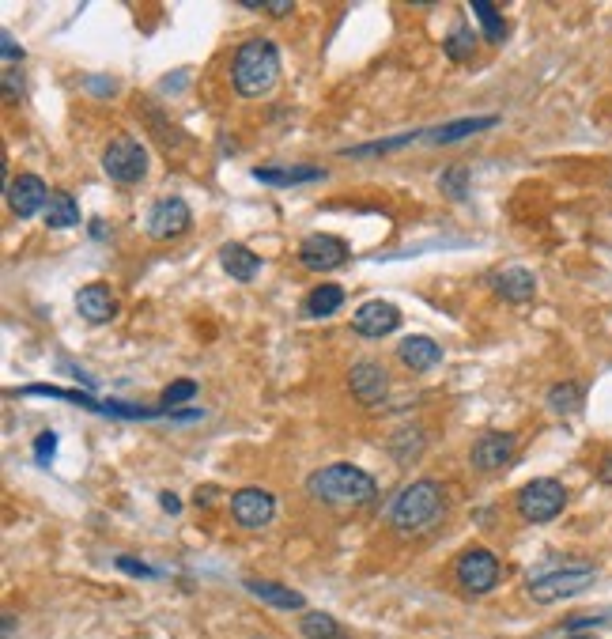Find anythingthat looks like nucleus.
Returning <instances> with one entry per match:
<instances>
[{
    "label": "nucleus",
    "mask_w": 612,
    "mask_h": 639,
    "mask_svg": "<svg viewBox=\"0 0 612 639\" xmlns=\"http://www.w3.org/2000/svg\"><path fill=\"white\" fill-rule=\"evenodd\" d=\"M280 80V50L272 38H250L242 42L231 61V84L242 99H261L269 95Z\"/></svg>",
    "instance_id": "obj_1"
},
{
    "label": "nucleus",
    "mask_w": 612,
    "mask_h": 639,
    "mask_svg": "<svg viewBox=\"0 0 612 639\" xmlns=\"http://www.w3.org/2000/svg\"><path fill=\"white\" fill-rule=\"evenodd\" d=\"M306 492L318 503H329V507H356V503L374 500L378 484H374L371 473H363L359 466L337 462V466H325L318 473H310Z\"/></svg>",
    "instance_id": "obj_2"
},
{
    "label": "nucleus",
    "mask_w": 612,
    "mask_h": 639,
    "mask_svg": "<svg viewBox=\"0 0 612 639\" xmlns=\"http://www.w3.org/2000/svg\"><path fill=\"white\" fill-rule=\"evenodd\" d=\"M442 511H446V492H442V484L412 481L405 492L393 500L390 522H393V530H401V534H420V530H427L431 522H439Z\"/></svg>",
    "instance_id": "obj_3"
},
{
    "label": "nucleus",
    "mask_w": 612,
    "mask_h": 639,
    "mask_svg": "<svg viewBox=\"0 0 612 639\" xmlns=\"http://www.w3.org/2000/svg\"><path fill=\"white\" fill-rule=\"evenodd\" d=\"M594 579H597V568L590 560H567L563 568L548 571V575H537V579L529 583V598L541 605L560 602V598H571L578 590L594 587Z\"/></svg>",
    "instance_id": "obj_4"
},
{
    "label": "nucleus",
    "mask_w": 612,
    "mask_h": 639,
    "mask_svg": "<svg viewBox=\"0 0 612 639\" xmlns=\"http://www.w3.org/2000/svg\"><path fill=\"white\" fill-rule=\"evenodd\" d=\"M514 507L526 522H552L567 507V488L556 477H537L518 492Z\"/></svg>",
    "instance_id": "obj_5"
},
{
    "label": "nucleus",
    "mask_w": 612,
    "mask_h": 639,
    "mask_svg": "<svg viewBox=\"0 0 612 639\" xmlns=\"http://www.w3.org/2000/svg\"><path fill=\"white\" fill-rule=\"evenodd\" d=\"M102 171L118 186H136L148 174V148L133 137L110 140L106 152H102Z\"/></svg>",
    "instance_id": "obj_6"
},
{
    "label": "nucleus",
    "mask_w": 612,
    "mask_h": 639,
    "mask_svg": "<svg viewBox=\"0 0 612 639\" xmlns=\"http://www.w3.org/2000/svg\"><path fill=\"white\" fill-rule=\"evenodd\" d=\"M458 583L465 594H488L499 583V560L488 549H469L458 556Z\"/></svg>",
    "instance_id": "obj_7"
},
{
    "label": "nucleus",
    "mask_w": 612,
    "mask_h": 639,
    "mask_svg": "<svg viewBox=\"0 0 612 639\" xmlns=\"http://www.w3.org/2000/svg\"><path fill=\"white\" fill-rule=\"evenodd\" d=\"M189 205L182 197H163V201H155L152 212H148V235L155 242H167V239H178V235H186L189 231Z\"/></svg>",
    "instance_id": "obj_8"
},
{
    "label": "nucleus",
    "mask_w": 612,
    "mask_h": 639,
    "mask_svg": "<svg viewBox=\"0 0 612 639\" xmlns=\"http://www.w3.org/2000/svg\"><path fill=\"white\" fill-rule=\"evenodd\" d=\"M231 515H235L238 526L261 530V526H269L272 515H276V500H272V492H265V488H238L235 496H231Z\"/></svg>",
    "instance_id": "obj_9"
},
{
    "label": "nucleus",
    "mask_w": 612,
    "mask_h": 639,
    "mask_svg": "<svg viewBox=\"0 0 612 639\" xmlns=\"http://www.w3.org/2000/svg\"><path fill=\"white\" fill-rule=\"evenodd\" d=\"M299 261L310 273H329V269H340L348 261V242H340L337 235H310L299 246Z\"/></svg>",
    "instance_id": "obj_10"
},
{
    "label": "nucleus",
    "mask_w": 612,
    "mask_h": 639,
    "mask_svg": "<svg viewBox=\"0 0 612 639\" xmlns=\"http://www.w3.org/2000/svg\"><path fill=\"white\" fill-rule=\"evenodd\" d=\"M53 193L46 190V182L38 178V174H19V178H12V186H8V208L16 212L19 220H31V216H38L42 208L50 205Z\"/></svg>",
    "instance_id": "obj_11"
},
{
    "label": "nucleus",
    "mask_w": 612,
    "mask_h": 639,
    "mask_svg": "<svg viewBox=\"0 0 612 639\" xmlns=\"http://www.w3.org/2000/svg\"><path fill=\"white\" fill-rule=\"evenodd\" d=\"M397 326H401V311H397L393 303H386V299H371V303H363V307L352 314V329H356L359 337H371V341L390 337Z\"/></svg>",
    "instance_id": "obj_12"
},
{
    "label": "nucleus",
    "mask_w": 612,
    "mask_h": 639,
    "mask_svg": "<svg viewBox=\"0 0 612 639\" xmlns=\"http://www.w3.org/2000/svg\"><path fill=\"white\" fill-rule=\"evenodd\" d=\"M514 450H518V439L510 432H488L484 439H476L473 443V466L484 469V473L503 469L510 458H514Z\"/></svg>",
    "instance_id": "obj_13"
},
{
    "label": "nucleus",
    "mask_w": 612,
    "mask_h": 639,
    "mask_svg": "<svg viewBox=\"0 0 612 639\" xmlns=\"http://www.w3.org/2000/svg\"><path fill=\"white\" fill-rule=\"evenodd\" d=\"M348 382H352V394H356L363 405H378V401L386 398V390H390V375H386V367H378V363H356Z\"/></svg>",
    "instance_id": "obj_14"
},
{
    "label": "nucleus",
    "mask_w": 612,
    "mask_h": 639,
    "mask_svg": "<svg viewBox=\"0 0 612 639\" xmlns=\"http://www.w3.org/2000/svg\"><path fill=\"white\" fill-rule=\"evenodd\" d=\"M76 311H80L84 322L102 326V322H110V318L118 314V299H114V292H110L106 284H87V288H80V295H76Z\"/></svg>",
    "instance_id": "obj_15"
},
{
    "label": "nucleus",
    "mask_w": 612,
    "mask_h": 639,
    "mask_svg": "<svg viewBox=\"0 0 612 639\" xmlns=\"http://www.w3.org/2000/svg\"><path fill=\"white\" fill-rule=\"evenodd\" d=\"M397 360L405 363L408 371L424 375L431 367H439L442 348H439V341H431V337H405V341L397 345Z\"/></svg>",
    "instance_id": "obj_16"
},
{
    "label": "nucleus",
    "mask_w": 612,
    "mask_h": 639,
    "mask_svg": "<svg viewBox=\"0 0 612 639\" xmlns=\"http://www.w3.org/2000/svg\"><path fill=\"white\" fill-rule=\"evenodd\" d=\"M220 265L227 277L242 280V284H250V280L261 273V258H257L250 246H242V242H227V246H220Z\"/></svg>",
    "instance_id": "obj_17"
},
{
    "label": "nucleus",
    "mask_w": 612,
    "mask_h": 639,
    "mask_svg": "<svg viewBox=\"0 0 612 639\" xmlns=\"http://www.w3.org/2000/svg\"><path fill=\"white\" fill-rule=\"evenodd\" d=\"M254 178L261 186H276V190H288V186H306V182H322V167H257Z\"/></svg>",
    "instance_id": "obj_18"
},
{
    "label": "nucleus",
    "mask_w": 612,
    "mask_h": 639,
    "mask_svg": "<svg viewBox=\"0 0 612 639\" xmlns=\"http://www.w3.org/2000/svg\"><path fill=\"white\" fill-rule=\"evenodd\" d=\"M492 288L503 295L507 303H526V299H533V292H537V280H533V273L522 269V265H510L503 273H495Z\"/></svg>",
    "instance_id": "obj_19"
},
{
    "label": "nucleus",
    "mask_w": 612,
    "mask_h": 639,
    "mask_svg": "<svg viewBox=\"0 0 612 639\" xmlns=\"http://www.w3.org/2000/svg\"><path fill=\"white\" fill-rule=\"evenodd\" d=\"M246 590H250L254 598H261V602L276 605V609H303L306 605V598L299 594V590L280 587V583H269V579H246Z\"/></svg>",
    "instance_id": "obj_20"
},
{
    "label": "nucleus",
    "mask_w": 612,
    "mask_h": 639,
    "mask_svg": "<svg viewBox=\"0 0 612 639\" xmlns=\"http://www.w3.org/2000/svg\"><path fill=\"white\" fill-rule=\"evenodd\" d=\"M495 118H461V121H450V125H442V129H431L424 137H431V144H458L465 137H476V133H484V129H492Z\"/></svg>",
    "instance_id": "obj_21"
},
{
    "label": "nucleus",
    "mask_w": 612,
    "mask_h": 639,
    "mask_svg": "<svg viewBox=\"0 0 612 639\" xmlns=\"http://www.w3.org/2000/svg\"><path fill=\"white\" fill-rule=\"evenodd\" d=\"M344 307V288L340 284H318L310 299H306V314L310 318H329V314H337Z\"/></svg>",
    "instance_id": "obj_22"
},
{
    "label": "nucleus",
    "mask_w": 612,
    "mask_h": 639,
    "mask_svg": "<svg viewBox=\"0 0 612 639\" xmlns=\"http://www.w3.org/2000/svg\"><path fill=\"white\" fill-rule=\"evenodd\" d=\"M46 224H50L53 231H65V227L80 224V208H76V201H72L65 190H53L50 205H46Z\"/></svg>",
    "instance_id": "obj_23"
},
{
    "label": "nucleus",
    "mask_w": 612,
    "mask_h": 639,
    "mask_svg": "<svg viewBox=\"0 0 612 639\" xmlns=\"http://www.w3.org/2000/svg\"><path fill=\"white\" fill-rule=\"evenodd\" d=\"M473 16H480L484 38H488L492 46H499V42L507 38V19H503V12H499L495 4H488V0H476V4H473Z\"/></svg>",
    "instance_id": "obj_24"
},
{
    "label": "nucleus",
    "mask_w": 612,
    "mask_h": 639,
    "mask_svg": "<svg viewBox=\"0 0 612 639\" xmlns=\"http://www.w3.org/2000/svg\"><path fill=\"white\" fill-rule=\"evenodd\" d=\"M548 409L552 413H578L582 409V382H556L552 394H548Z\"/></svg>",
    "instance_id": "obj_25"
},
{
    "label": "nucleus",
    "mask_w": 612,
    "mask_h": 639,
    "mask_svg": "<svg viewBox=\"0 0 612 639\" xmlns=\"http://www.w3.org/2000/svg\"><path fill=\"white\" fill-rule=\"evenodd\" d=\"M299 628H303L306 639H352V636H344V628H340L329 613H306Z\"/></svg>",
    "instance_id": "obj_26"
},
{
    "label": "nucleus",
    "mask_w": 612,
    "mask_h": 639,
    "mask_svg": "<svg viewBox=\"0 0 612 639\" xmlns=\"http://www.w3.org/2000/svg\"><path fill=\"white\" fill-rule=\"evenodd\" d=\"M442 50H446L450 61H469V57L476 53V35L465 27V23H461V27L450 31V38H446V46H442Z\"/></svg>",
    "instance_id": "obj_27"
},
{
    "label": "nucleus",
    "mask_w": 612,
    "mask_h": 639,
    "mask_svg": "<svg viewBox=\"0 0 612 639\" xmlns=\"http://www.w3.org/2000/svg\"><path fill=\"white\" fill-rule=\"evenodd\" d=\"M439 190L446 193L450 201H465V197H469V171H465V167H450V171H442Z\"/></svg>",
    "instance_id": "obj_28"
},
{
    "label": "nucleus",
    "mask_w": 612,
    "mask_h": 639,
    "mask_svg": "<svg viewBox=\"0 0 612 639\" xmlns=\"http://www.w3.org/2000/svg\"><path fill=\"white\" fill-rule=\"evenodd\" d=\"M53 458H57V432H42L34 439V462H38V466H50Z\"/></svg>",
    "instance_id": "obj_29"
},
{
    "label": "nucleus",
    "mask_w": 612,
    "mask_h": 639,
    "mask_svg": "<svg viewBox=\"0 0 612 639\" xmlns=\"http://www.w3.org/2000/svg\"><path fill=\"white\" fill-rule=\"evenodd\" d=\"M193 394H197V382L193 379H178V382H170L167 390H163V405H178V401H189L193 398Z\"/></svg>",
    "instance_id": "obj_30"
},
{
    "label": "nucleus",
    "mask_w": 612,
    "mask_h": 639,
    "mask_svg": "<svg viewBox=\"0 0 612 639\" xmlns=\"http://www.w3.org/2000/svg\"><path fill=\"white\" fill-rule=\"evenodd\" d=\"M246 8H254V12H265L272 19H284L295 12V4L291 0H265V4H257V0H246Z\"/></svg>",
    "instance_id": "obj_31"
},
{
    "label": "nucleus",
    "mask_w": 612,
    "mask_h": 639,
    "mask_svg": "<svg viewBox=\"0 0 612 639\" xmlns=\"http://www.w3.org/2000/svg\"><path fill=\"white\" fill-rule=\"evenodd\" d=\"M114 564H118V568L125 571V575H140V579H155V571L148 568V564H140V560H133V556H118Z\"/></svg>",
    "instance_id": "obj_32"
},
{
    "label": "nucleus",
    "mask_w": 612,
    "mask_h": 639,
    "mask_svg": "<svg viewBox=\"0 0 612 639\" xmlns=\"http://www.w3.org/2000/svg\"><path fill=\"white\" fill-rule=\"evenodd\" d=\"M0 42H4V61H8V65H12L16 57H23V50L16 46V38H12V31H4V35H0Z\"/></svg>",
    "instance_id": "obj_33"
},
{
    "label": "nucleus",
    "mask_w": 612,
    "mask_h": 639,
    "mask_svg": "<svg viewBox=\"0 0 612 639\" xmlns=\"http://www.w3.org/2000/svg\"><path fill=\"white\" fill-rule=\"evenodd\" d=\"M159 507H163L167 515H178V511H182V500H178L174 492H163V496H159Z\"/></svg>",
    "instance_id": "obj_34"
},
{
    "label": "nucleus",
    "mask_w": 612,
    "mask_h": 639,
    "mask_svg": "<svg viewBox=\"0 0 612 639\" xmlns=\"http://www.w3.org/2000/svg\"><path fill=\"white\" fill-rule=\"evenodd\" d=\"M216 496H220V488L204 484V488H197V496H193V500H197V507H208V500H216Z\"/></svg>",
    "instance_id": "obj_35"
},
{
    "label": "nucleus",
    "mask_w": 612,
    "mask_h": 639,
    "mask_svg": "<svg viewBox=\"0 0 612 639\" xmlns=\"http://www.w3.org/2000/svg\"><path fill=\"white\" fill-rule=\"evenodd\" d=\"M597 473H601V481H605V484H612V454H605V458H601V469H597Z\"/></svg>",
    "instance_id": "obj_36"
},
{
    "label": "nucleus",
    "mask_w": 612,
    "mask_h": 639,
    "mask_svg": "<svg viewBox=\"0 0 612 639\" xmlns=\"http://www.w3.org/2000/svg\"><path fill=\"white\" fill-rule=\"evenodd\" d=\"M567 639H597V636H590V632H575V636H567Z\"/></svg>",
    "instance_id": "obj_37"
}]
</instances>
